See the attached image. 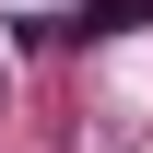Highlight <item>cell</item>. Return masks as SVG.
<instances>
[{
    "label": "cell",
    "instance_id": "1",
    "mask_svg": "<svg viewBox=\"0 0 153 153\" xmlns=\"http://www.w3.org/2000/svg\"><path fill=\"white\" fill-rule=\"evenodd\" d=\"M130 24H153V0H82L71 36H130Z\"/></svg>",
    "mask_w": 153,
    "mask_h": 153
}]
</instances>
